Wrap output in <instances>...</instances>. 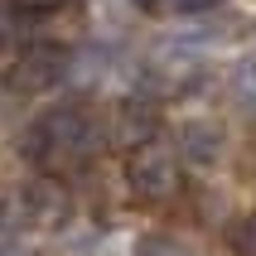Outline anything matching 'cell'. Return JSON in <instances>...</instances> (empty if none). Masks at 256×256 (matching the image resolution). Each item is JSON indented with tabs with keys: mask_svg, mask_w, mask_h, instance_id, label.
Returning <instances> with one entry per match:
<instances>
[{
	"mask_svg": "<svg viewBox=\"0 0 256 256\" xmlns=\"http://www.w3.org/2000/svg\"><path fill=\"white\" fill-rule=\"evenodd\" d=\"M29 145H34V155L44 164H78V160H87L102 145V126L82 106H58V112H48L34 126V140Z\"/></svg>",
	"mask_w": 256,
	"mask_h": 256,
	"instance_id": "obj_1",
	"label": "cell"
},
{
	"mask_svg": "<svg viewBox=\"0 0 256 256\" xmlns=\"http://www.w3.org/2000/svg\"><path fill=\"white\" fill-rule=\"evenodd\" d=\"M126 179H130V188H136L145 203H164V198H174V194H179V160H174L164 145L145 140L140 150L130 155Z\"/></svg>",
	"mask_w": 256,
	"mask_h": 256,
	"instance_id": "obj_2",
	"label": "cell"
},
{
	"mask_svg": "<svg viewBox=\"0 0 256 256\" xmlns=\"http://www.w3.org/2000/svg\"><path fill=\"white\" fill-rule=\"evenodd\" d=\"M68 68H72V58H63L58 48H34V54H24L14 63L10 87L14 92H44V87H54L58 78H68Z\"/></svg>",
	"mask_w": 256,
	"mask_h": 256,
	"instance_id": "obj_3",
	"label": "cell"
},
{
	"mask_svg": "<svg viewBox=\"0 0 256 256\" xmlns=\"http://www.w3.org/2000/svg\"><path fill=\"white\" fill-rule=\"evenodd\" d=\"M222 150H228V140H222V126L218 121H184L179 126V155H184V164L213 170L218 160H222Z\"/></svg>",
	"mask_w": 256,
	"mask_h": 256,
	"instance_id": "obj_4",
	"label": "cell"
},
{
	"mask_svg": "<svg viewBox=\"0 0 256 256\" xmlns=\"http://www.w3.org/2000/svg\"><path fill=\"white\" fill-rule=\"evenodd\" d=\"M112 130L121 136V140H130V145H145L150 136H155V106H145L140 97H130L126 106L116 112V126Z\"/></svg>",
	"mask_w": 256,
	"mask_h": 256,
	"instance_id": "obj_5",
	"label": "cell"
},
{
	"mask_svg": "<svg viewBox=\"0 0 256 256\" xmlns=\"http://www.w3.org/2000/svg\"><path fill=\"white\" fill-rule=\"evenodd\" d=\"M24 208L34 222H48V218H58V208H63V194H58L54 179H34V184L24 188Z\"/></svg>",
	"mask_w": 256,
	"mask_h": 256,
	"instance_id": "obj_6",
	"label": "cell"
},
{
	"mask_svg": "<svg viewBox=\"0 0 256 256\" xmlns=\"http://www.w3.org/2000/svg\"><path fill=\"white\" fill-rule=\"evenodd\" d=\"M232 92H237V102H242V112L256 116V54L237 63V72H232Z\"/></svg>",
	"mask_w": 256,
	"mask_h": 256,
	"instance_id": "obj_7",
	"label": "cell"
},
{
	"mask_svg": "<svg viewBox=\"0 0 256 256\" xmlns=\"http://www.w3.org/2000/svg\"><path fill=\"white\" fill-rule=\"evenodd\" d=\"M232 252L237 256H256V213H246L237 228H232Z\"/></svg>",
	"mask_w": 256,
	"mask_h": 256,
	"instance_id": "obj_8",
	"label": "cell"
},
{
	"mask_svg": "<svg viewBox=\"0 0 256 256\" xmlns=\"http://www.w3.org/2000/svg\"><path fill=\"white\" fill-rule=\"evenodd\" d=\"M170 5H174L179 14H208V10H218L222 0H170Z\"/></svg>",
	"mask_w": 256,
	"mask_h": 256,
	"instance_id": "obj_9",
	"label": "cell"
},
{
	"mask_svg": "<svg viewBox=\"0 0 256 256\" xmlns=\"http://www.w3.org/2000/svg\"><path fill=\"white\" fill-rule=\"evenodd\" d=\"M14 10H29V14H44V10H58L63 0H10Z\"/></svg>",
	"mask_w": 256,
	"mask_h": 256,
	"instance_id": "obj_10",
	"label": "cell"
},
{
	"mask_svg": "<svg viewBox=\"0 0 256 256\" xmlns=\"http://www.w3.org/2000/svg\"><path fill=\"white\" fill-rule=\"evenodd\" d=\"M5 39H14V24H10V14L0 10V44H5Z\"/></svg>",
	"mask_w": 256,
	"mask_h": 256,
	"instance_id": "obj_11",
	"label": "cell"
},
{
	"mask_svg": "<svg viewBox=\"0 0 256 256\" xmlns=\"http://www.w3.org/2000/svg\"><path fill=\"white\" fill-rule=\"evenodd\" d=\"M136 5H155V0H136Z\"/></svg>",
	"mask_w": 256,
	"mask_h": 256,
	"instance_id": "obj_12",
	"label": "cell"
}]
</instances>
